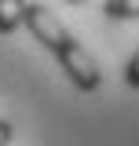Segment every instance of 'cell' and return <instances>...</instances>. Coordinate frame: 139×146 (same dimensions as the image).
<instances>
[{"label":"cell","mask_w":139,"mask_h":146,"mask_svg":"<svg viewBox=\"0 0 139 146\" xmlns=\"http://www.w3.org/2000/svg\"><path fill=\"white\" fill-rule=\"evenodd\" d=\"M22 26L33 33L37 44H44V51H48V55H55V62H59V66H62V73L73 80V88L95 91L99 84H103L99 62L84 51V44L70 33V29L51 15V11H48V7H44V4H26Z\"/></svg>","instance_id":"6da1fadb"},{"label":"cell","mask_w":139,"mask_h":146,"mask_svg":"<svg viewBox=\"0 0 139 146\" xmlns=\"http://www.w3.org/2000/svg\"><path fill=\"white\" fill-rule=\"evenodd\" d=\"M26 4H29V0H0V36H11L18 26H22Z\"/></svg>","instance_id":"7a4b0ae2"},{"label":"cell","mask_w":139,"mask_h":146,"mask_svg":"<svg viewBox=\"0 0 139 146\" xmlns=\"http://www.w3.org/2000/svg\"><path fill=\"white\" fill-rule=\"evenodd\" d=\"M103 15L106 18H117V22H124V18H139V0H106Z\"/></svg>","instance_id":"3957f363"},{"label":"cell","mask_w":139,"mask_h":146,"mask_svg":"<svg viewBox=\"0 0 139 146\" xmlns=\"http://www.w3.org/2000/svg\"><path fill=\"white\" fill-rule=\"evenodd\" d=\"M124 80H128V84H132V88L139 91V51L132 55V58H128V70H124Z\"/></svg>","instance_id":"277c9868"},{"label":"cell","mask_w":139,"mask_h":146,"mask_svg":"<svg viewBox=\"0 0 139 146\" xmlns=\"http://www.w3.org/2000/svg\"><path fill=\"white\" fill-rule=\"evenodd\" d=\"M11 135H15V131H11V124H7V121H0V146L11 143Z\"/></svg>","instance_id":"5b68a950"},{"label":"cell","mask_w":139,"mask_h":146,"mask_svg":"<svg viewBox=\"0 0 139 146\" xmlns=\"http://www.w3.org/2000/svg\"><path fill=\"white\" fill-rule=\"evenodd\" d=\"M70 4H81V0H70Z\"/></svg>","instance_id":"8992f818"}]
</instances>
